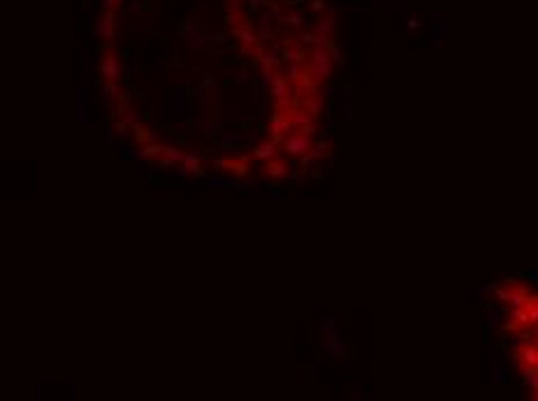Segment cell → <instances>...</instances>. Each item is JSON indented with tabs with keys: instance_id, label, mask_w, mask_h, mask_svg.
<instances>
[{
	"instance_id": "1",
	"label": "cell",
	"mask_w": 538,
	"mask_h": 401,
	"mask_svg": "<svg viewBox=\"0 0 538 401\" xmlns=\"http://www.w3.org/2000/svg\"><path fill=\"white\" fill-rule=\"evenodd\" d=\"M281 146H283V151L290 153V156H306V153L311 151V135H306L304 130L288 132V135L281 139Z\"/></svg>"
},
{
	"instance_id": "2",
	"label": "cell",
	"mask_w": 538,
	"mask_h": 401,
	"mask_svg": "<svg viewBox=\"0 0 538 401\" xmlns=\"http://www.w3.org/2000/svg\"><path fill=\"white\" fill-rule=\"evenodd\" d=\"M292 125H295V123H292V119H290V116H286V114H283V109H279V112H276L272 119H269V135H272L276 142H281V139L286 137V132H290V130H292Z\"/></svg>"
},
{
	"instance_id": "3",
	"label": "cell",
	"mask_w": 538,
	"mask_h": 401,
	"mask_svg": "<svg viewBox=\"0 0 538 401\" xmlns=\"http://www.w3.org/2000/svg\"><path fill=\"white\" fill-rule=\"evenodd\" d=\"M330 70H332L330 53H327V49H318L313 53V58H311V75L316 77L318 81H323L325 77H330Z\"/></svg>"
},
{
	"instance_id": "4",
	"label": "cell",
	"mask_w": 538,
	"mask_h": 401,
	"mask_svg": "<svg viewBox=\"0 0 538 401\" xmlns=\"http://www.w3.org/2000/svg\"><path fill=\"white\" fill-rule=\"evenodd\" d=\"M100 75L105 77L107 81H116L119 77H121V63L116 58L114 53H107L102 63H100Z\"/></svg>"
},
{
	"instance_id": "5",
	"label": "cell",
	"mask_w": 538,
	"mask_h": 401,
	"mask_svg": "<svg viewBox=\"0 0 538 401\" xmlns=\"http://www.w3.org/2000/svg\"><path fill=\"white\" fill-rule=\"evenodd\" d=\"M515 357L522 366H538V346L536 343H524L515 350Z\"/></svg>"
},
{
	"instance_id": "6",
	"label": "cell",
	"mask_w": 538,
	"mask_h": 401,
	"mask_svg": "<svg viewBox=\"0 0 538 401\" xmlns=\"http://www.w3.org/2000/svg\"><path fill=\"white\" fill-rule=\"evenodd\" d=\"M272 95L276 98V105H283L286 100H288V81L283 79V77H274L272 81Z\"/></svg>"
},
{
	"instance_id": "7",
	"label": "cell",
	"mask_w": 538,
	"mask_h": 401,
	"mask_svg": "<svg viewBox=\"0 0 538 401\" xmlns=\"http://www.w3.org/2000/svg\"><path fill=\"white\" fill-rule=\"evenodd\" d=\"M253 153H255V158H260V160H274L276 158V139L258 144Z\"/></svg>"
},
{
	"instance_id": "8",
	"label": "cell",
	"mask_w": 538,
	"mask_h": 401,
	"mask_svg": "<svg viewBox=\"0 0 538 401\" xmlns=\"http://www.w3.org/2000/svg\"><path fill=\"white\" fill-rule=\"evenodd\" d=\"M290 119H292V123H295L297 128H304V125L313 123V116H311V114L306 112L302 105L295 107V109H290Z\"/></svg>"
},
{
	"instance_id": "9",
	"label": "cell",
	"mask_w": 538,
	"mask_h": 401,
	"mask_svg": "<svg viewBox=\"0 0 538 401\" xmlns=\"http://www.w3.org/2000/svg\"><path fill=\"white\" fill-rule=\"evenodd\" d=\"M183 158V153L174 146H165V151L160 153V165L163 167H169V165H176L179 160Z\"/></svg>"
},
{
	"instance_id": "10",
	"label": "cell",
	"mask_w": 538,
	"mask_h": 401,
	"mask_svg": "<svg viewBox=\"0 0 538 401\" xmlns=\"http://www.w3.org/2000/svg\"><path fill=\"white\" fill-rule=\"evenodd\" d=\"M265 172L269 176H272V179H281V176H286L288 174V167L283 165V162H281V160H267V167H265Z\"/></svg>"
},
{
	"instance_id": "11",
	"label": "cell",
	"mask_w": 538,
	"mask_h": 401,
	"mask_svg": "<svg viewBox=\"0 0 538 401\" xmlns=\"http://www.w3.org/2000/svg\"><path fill=\"white\" fill-rule=\"evenodd\" d=\"M181 162H183V169H181V174H200V158H197L195 153H186L181 158Z\"/></svg>"
},
{
	"instance_id": "12",
	"label": "cell",
	"mask_w": 538,
	"mask_h": 401,
	"mask_svg": "<svg viewBox=\"0 0 538 401\" xmlns=\"http://www.w3.org/2000/svg\"><path fill=\"white\" fill-rule=\"evenodd\" d=\"M302 107L311 114V116H313V119H316V116L320 114V100H318V98H313L311 93L306 95V98H302Z\"/></svg>"
},
{
	"instance_id": "13",
	"label": "cell",
	"mask_w": 538,
	"mask_h": 401,
	"mask_svg": "<svg viewBox=\"0 0 538 401\" xmlns=\"http://www.w3.org/2000/svg\"><path fill=\"white\" fill-rule=\"evenodd\" d=\"M327 149H330V142H320V144L316 146V149H311V151L302 158V160H304V165H306V162H309L311 158H323V156L327 153Z\"/></svg>"
},
{
	"instance_id": "14",
	"label": "cell",
	"mask_w": 538,
	"mask_h": 401,
	"mask_svg": "<svg viewBox=\"0 0 538 401\" xmlns=\"http://www.w3.org/2000/svg\"><path fill=\"white\" fill-rule=\"evenodd\" d=\"M100 88H102V95H105V98H119V95H121V88H119V86H116L114 81H107V83H102V86H100Z\"/></svg>"
},
{
	"instance_id": "15",
	"label": "cell",
	"mask_w": 538,
	"mask_h": 401,
	"mask_svg": "<svg viewBox=\"0 0 538 401\" xmlns=\"http://www.w3.org/2000/svg\"><path fill=\"white\" fill-rule=\"evenodd\" d=\"M165 151V146H160V144H149L144 149V151H142V156H139V160H146L149 158V156H160V153Z\"/></svg>"
},
{
	"instance_id": "16",
	"label": "cell",
	"mask_w": 538,
	"mask_h": 401,
	"mask_svg": "<svg viewBox=\"0 0 538 401\" xmlns=\"http://www.w3.org/2000/svg\"><path fill=\"white\" fill-rule=\"evenodd\" d=\"M492 378H494V383H503V380H506V371H503L501 362L492 364Z\"/></svg>"
},
{
	"instance_id": "17",
	"label": "cell",
	"mask_w": 538,
	"mask_h": 401,
	"mask_svg": "<svg viewBox=\"0 0 538 401\" xmlns=\"http://www.w3.org/2000/svg\"><path fill=\"white\" fill-rule=\"evenodd\" d=\"M288 79H292V81H299V79H302V70H299V65H297V61H290L288 63Z\"/></svg>"
},
{
	"instance_id": "18",
	"label": "cell",
	"mask_w": 538,
	"mask_h": 401,
	"mask_svg": "<svg viewBox=\"0 0 538 401\" xmlns=\"http://www.w3.org/2000/svg\"><path fill=\"white\" fill-rule=\"evenodd\" d=\"M135 132H137V139H142V142H153V132H151V130L135 125Z\"/></svg>"
},
{
	"instance_id": "19",
	"label": "cell",
	"mask_w": 538,
	"mask_h": 401,
	"mask_svg": "<svg viewBox=\"0 0 538 401\" xmlns=\"http://www.w3.org/2000/svg\"><path fill=\"white\" fill-rule=\"evenodd\" d=\"M123 123H128V125H139V116H137L132 109H128V112L123 114Z\"/></svg>"
},
{
	"instance_id": "20",
	"label": "cell",
	"mask_w": 538,
	"mask_h": 401,
	"mask_svg": "<svg viewBox=\"0 0 538 401\" xmlns=\"http://www.w3.org/2000/svg\"><path fill=\"white\" fill-rule=\"evenodd\" d=\"M128 109H130L128 95H125V93H121V95H119V114H125Z\"/></svg>"
},
{
	"instance_id": "21",
	"label": "cell",
	"mask_w": 538,
	"mask_h": 401,
	"mask_svg": "<svg viewBox=\"0 0 538 401\" xmlns=\"http://www.w3.org/2000/svg\"><path fill=\"white\" fill-rule=\"evenodd\" d=\"M499 320H501V311L492 309V311H490V327H497V325H499Z\"/></svg>"
},
{
	"instance_id": "22",
	"label": "cell",
	"mask_w": 538,
	"mask_h": 401,
	"mask_svg": "<svg viewBox=\"0 0 538 401\" xmlns=\"http://www.w3.org/2000/svg\"><path fill=\"white\" fill-rule=\"evenodd\" d=\"M485 360L487 362H499V357H497V353H494V348H490V346H485Z\"/></svg>"
},
{
	"instance_id": "23",
	"label": "cell",
	"mask_w": 538,
	"mask_h": 401,
	"mask_svg": "<svg viewBox=\"0 0 538 401\" xmlns=\"http://www.w3.org/2000/svg\"><path fill=\"white\" fill-rule=\"evenodd\" d=\"M116 132H119L121 137H125V135H128V123H123V121L116 123Z\"/></svg>"
},
{
	"instance_id": "24",
	"label": "cell",
	"mask_w": 538,
	"mask_h": 401,
	"mask_svg": "<svg viewBox=\"0 0 538 401\" xmlns=\"http://www.w3.org/2000/svg\"><path fill=\"white\" fill-rule=\"evenodd\" d=\"M205 130H207V135H216V132H218V125H216V123H207Z\"/></svg>"
},
{
	"instance_id": "25",
	"label": "cell",
	"mask_w": 538,
	"mask_h": 401,
	"mask_svg": "<svg viewBox=\"0 0 538 401\" xmlns=\"http://www.w3.org/2000/svg\"><path fill=\"white\" fill-rule=\"evenodd\" d=\"M299 130H304V132H306V135H316V123H309V125H304V128H299Z\"/></svg>"
},
{
	"instance_id": "26",
	"label": "cell",
	"mask_w": 538,
	"mask_h": 401,
	"mask_svg": "<svg viewBox=\"0 0 538 401\" xmlns=\"http://www.w3.org/2000/svg\"><path fill=\"white\" fill-rule=\"evenodd\" d=\"M529 279H531V281H536V283H538V269H534V272H529Z\"/></svg>"
},
{
	"instance_id": "27",
	"label": "cell",
	"mask_w": 538,
	"mask_h": 401,
	"mask_svg": "<svg viewBox=\"0 0 538 401\" xmlns=\"http://www.w3.org/2000/svg\"><path fill=\"white\" fill-rule=\"evenodd\" d=\"M536 306H538V297H536Z\"/></svg>"
}]
</instances>
